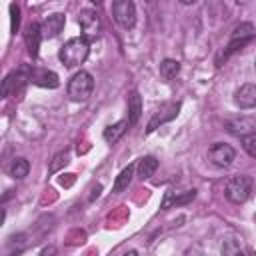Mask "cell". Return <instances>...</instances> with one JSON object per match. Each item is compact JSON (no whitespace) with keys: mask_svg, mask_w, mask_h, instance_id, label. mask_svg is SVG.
<instances>
[{"mask_svg":"<svg viewBox=\"0 0 256 256\" xmlns=\"http://www.w3.org/2000/svg\"><path fill=\"white\" fill-rule=\"evenodd\" d=\"M88 52H90V44L84 36H76V38H70L58 52V58L62 60V64L66 68H74V66H80L86 58H88Z\"/></svg>","mask_w":256,"mask_h":256,"instance_id":"1","label":"cell"},{"mask_svg":"<svg viewBox=\"0 0 256 256\" xmlns=\"http://www.w3.org/2000/svg\"><path fill=\"white\" fill-rule=\"evenodd\" d=\"M32 68L30 64H22L18 70L10 72L4 80H2V96L8 98V96H20L26 88V84L32 80Z\"/></svg>","mask_w":256,"mask_h":256,"instance_id":"2","label":"cell"},{"mask_svg":"<svg viewBox=\"0 0 256 256\" xmlns=\"http://www.w3.org/2000/svg\"><path fill=\"white\" fill-rule=\"evenodd\" d=\"M92 90H94V78H92V74L86 72V70L76 72V74L70 78V82H68V96H70L74 102H86V100L90 98Z\"/></svg>","mask_w":256,"mask_h":256,"instance_id":"3","label":"cell"},{"mask_svg":"<svg viewBox=\"0 0 256 256\" xmlns=\"http://www.w3.org/2000/svg\"><path fill=\"white\" fill-rule=\"evenodd\" d=\"M250 192H252V180L248 176H234L226 184V198L234 204L246 202Z\"/></svg>","mask_w":256,"mask_h":256,"instance_id":"4","label":"cell"},{"mask_svg":"<svg viewBox=\"0 0 256 256\" xmlns=\"http://www.w3.org/2000/svg\"><path fill=\"white\" fill-rule=\"evenodd\" d=\"M112 16L118 26L122 28H134L136 24V6L132 0H116L112 2Z\"/></svg>","mask_w":256,"mask_h":256,"instance_id":"5","label":"cell"},{"mask_svg":"<svg viewBox=\"0 0 256 256\" xmlns=\"http://www.w3.org/2000/svg\"><path fill=\"white\" fill-rule=\"evenodd\" d=\"M208 158H210V162H212L214 166H218V168H228V166L234 162V158H236V150H234L230 144L216 142V144L210 146Z\"/></svg>","mask_w":256,"mask_h":256,"instance_id":"6","label":"cell"},{"mask_svg":"<svg viewBox=\"0 0 256 256\" xmlns=\"http://www.w3.org/2000/svg\"><path fill=\"white\" fill-rule=\"evenodd\" d=\"M78 24H80V30H82V36L86 40H94L100 36V30H102V24H100V18L94 10H82L80 16H78Z\"/></svg>","mask_w":256,"mask_h":256,"instance_id":"7","label":"cell"},{"mask_svg":"<svg viewBox=\"0 0 256 256\" xmlns=\"http://www.w3.org/2000/svg\"><path fill=\"white\" fill-rule=\"evenodd\" d=\"M178 110H180V102H172V104H164L154 116H152V120L148 122V128H146V132L150 134V132H154L160 124H164V122H168V120H172V118H176V114H178Z\"/></svg>","mask_w":256,"mask_h":256,"instance_id":"8","label":"cell"},{"mask_svg":"<svg viewBox=\"0 0 256 256\" xmlns=\"http://www.w3.org/2000/svg\"><path fill=\"white\" fill-rule=\"evenodd\" d=\"M234 102L238 108H254L256 106V84H242L234 92Z\"/></svg>","mask_w":256,"mask_h":256,"instance_id":"9","label":"cell"},{"mask_svg":"<svg viewBox=\"0 0 256 256\" xmlns=\"http://www.w3.org/2000/svg\"><path fill=\"white\" fill-rule=\"evenodd\" d=\"M64 22H66L64 20V14H50V16H46V20L40 24L42 38H56L62 32Z\"/></svg>","mask_w":256,"mask_h":256,"instance_id":"10","label":"cell"},{"mask_svg":"<svg viewBox=\"0 0 256 256\" xmlns=\"http://www.w3.org/2000/svg\"><path fill=\"white\" fill-rule=\"evenodd\" d=\"M24 40H26V48H28L30 56L36 58V56H38L40 42H42V28H40L38 22H32V24L26 28V32H24Z\"/></svg>","mask_w":256,"mask_h":256,"instance_id":"11","label":"cell"},{"mask_svg":"<svg viewBox=\"0 0 256 256\" xmlns=\"http://www.w3.org/2000/svg\"><path fill=\"white\" fill-rule=\"evenodd\" d=\"M30 82L36 84V86H40V88H58L60 78H58L56 72L40 68V70H34V72H32V80H30Z\"/></svg>","mask_w":256,"mask_h":256,"instance_id":"12","label":"cell"},{"mask_svg":"<svg viewBox=\"0 0 256 256\" xmlns=\"http://www.w3.org/2000/svg\"><path fill=\"white\" fill-rule=\"evenodd\" d=\"M194 196H196V190H186L184 194H174V190H168L164 194V200H162V210H168L170 206L186 204V202L194 200Z\"/></svg>","mask_w":256,"mask_h":256,"instance_id":"13","label":"cell"},{"mask_svg":"<svg viewBox=\"0 0 256 256\" xmlns=\"http://www.w3.org/2000/svg\"><path fill=\"white\" fill-rule=\"evenodd\" d=\"M222 256H254V254H252L250 250H246L240 240L228 238V240H224V244H222Z\"/></svg>","mask_w":256,"mask_h":256,"instance_id":"14","label":"cell"},{"mask_svg":"<svg viewBox=\"0 0 256 256\" xmlns=\"http://www.w3.org/2000/svg\"><path fill=\"white\" fill-rule=\"evenodd\" d=\"M142 116V98L138 92L128 96V124H136Z\"/></svg>","mask_w":256,"mask_h":256,"instance_id":"15","label":"cell"},{"mask_svg":"<svg viewBox=\"0 0 256 256\" xmlns=\"http://www.w3.org/2000/svg\"><path fill=\"white\" fill-rule=\"evenodd\" d=\"M126 126H128V120H120V122H116V124H110V126H108V128H104V132H102L104 140H106L108 144L118 142V140H120V136L126 132Z\"/></svg>","mask_w":256,"mask_h":256,"instance_id":"16","label":"cell"},{"mask_svg":"<svg viewBox=\"0 0 256 256\" xmlns=\"http://www.w3.org/2000/svg\"><path fill=\"white\" fill-rule=\"evenodd\" d=\"M132 176H134V164H128L118 176H116V182H114V192L116 194H120V192H124L128 186H130V182H132Z\"/></svg>","mask_w":256,"mask_h":256,"instance_id":"17","label":"cell"},{"mask_svg":"<svg viewBox=\"0 0 256 256\" xmlns=\"http://www.w3.org/2000/svg\"><path fill=\"white\" fill-rule=\"evenodd\" d=\"M28 172H30V162H28L26 158H14L12 164L8 166V174H10L12 178H16V180L28 176Z\"/></svg>","mask_w":256,"mask_h":256,"instance_id":"18","label":"cell"},{"mask_svg":"<svg viewBox=\"0 0 256 256\" xmlns=\"http://www.w3.org/2000/svg\"><path fill=\"white\" fill-rule=\"evenodd\" d=\"M138 176L142 178V180H146V178H150L154 172H156V168H158V160L154 158V156H144V158H140V162H138Z\"/></svg>","mask_w":256,"mask_h":256,"instance_id":"19","label":"cell"},{"mask_svg":"<svg viewBox=\"0 0 256 256\" xmlns=\"http://www.w3.org/2000/svg\"><path fill=\"white\" fill-rule=\"evenodd\" d=\"M252 126H254V122H252V120H248V118L230 120V122L226 124V128H228L232 134H236V136H246V132H248Z\"/></svg>","mask_w":256,"mask_h":256,"instance_id":"20","label":"cell"},{"mask_svg":"<svg viewBox=\"0 0 256 256\" xmlns=\"http://www.w3.org/2000/svg\"><path fill=\"white\" fill-rule=\"evenodd\" d=\"M180 72V62L178 60H172V58H166V60H162V64H160V74L164 76V78H176V74Z\"/></svg>","mask_w":256,"mask_h":256,"instance_id":"21","label":"cell"},{"mask_svg":"<svg viewBox=\"0 0 256 256\" xmlns=\"http://www.w3.org/2000/svg\"><path fill=\"white\" fill-rule=\"evenodd\" d=\"M252 36H254V26L250 22H244V24L236 26L234 32H232V40H250Z\"/></svg>","mask_w":256,"mask_h":256,"instance_id":"22","label":"cell"},{"mask_svg":"<svg viewBox=\"0 0 256 256\" xmlns=\"http://www.w3.org/2000/svg\"><path fill=\"white\" fill-rule=\"evenodd\" d=\"M242 148H244L252 158H256V132H250V134L242 136Z\"/></svg>","mask_w":256,"mask_h":256,"instance_id":"23","label":"cell"},{"mask_svg":"<svg viewBox=\"0 0 256 256\" xmlns=\"http://www.w3.org/2000/svg\"><path fill=\"white\" fill-rule=\"evenodd\" d=\"M68 162V152H60V154H56L54 158H52V162H50V174H54V172H58L60 170V166H64Z\"/></svg>","mask_w":256,"mask_h":256,"instance_id":"24","label":"cell"},{"mask_svg":"<svg viewBox=\"0 0 256 256\" xmlns=\"http://www.w3.org/2000/svg\"><path fill=\"white\" fill-rule=\"evenodd\" d=\"M10 16H12L10 30H12V34H16L18 28H20V8H18L16 4H10Z\"/></svg>","mask_w":256,"mask_h":256,"instance_id":"25","label":"cell"},{"mask_svg":"<svg viewBox=\"0 0 256 256\" xmlns=\"http://www.w3.org/2000/svg\"><path fill=\"white\" fill-rule=\"evenodd\" d=\"M100 190H102V186H100V184H96V186L92 188V194H90V200H94V198H98V196H100Z\"/></svg>","mask_w":256,"mask_h":256,"instance_id":"26","label":"cell"},{"mask_svg":"<svg viewBox=\"0 0 256 256\" xmlns=\"http://www.w3.org/2000/svg\"><path fill=\"white\" fill-rule=\"evenodd\" d=\"M124 256H138V252H136V250H128Z\"/></svg>","mask_w":256,"mask_h":256,"instance_id":"27","label":"cell"}]
</instances>
